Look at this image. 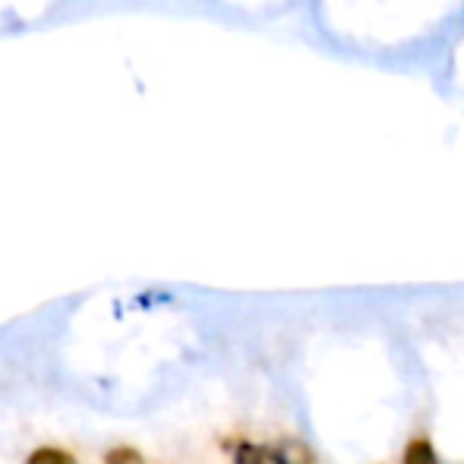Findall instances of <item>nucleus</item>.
<instances>
[{
	"mask_svg": "<svg viewBox=\"0 0 464 464\" xmlns=\"http://www.w3.org/2000/svg\"><path fill=\"white\" fill-rule=\"evenodd\" d=\"M234 464H285V461H281L278 455H272V452H266V449H259V446H240Z\"/></svg>",
	"mask_w": 464,
	"mask_h": 464,
	"instance_id": "1",
	"label": "nucleus"
},
{
	"mask_svg": "<svg viewBox=\"0 0 464 464\" xmlns=\"http://www.w3.org/2000/svg\"><path fill=\"white\" fill-rule=\"evenodd\" d=\"M104 464H142V455L136 452V449H114V452H108V459Z\"/></svg>",
	"mask_w": 464,
	"mask_h": 464,
	"instance_id": "4",
	"label": "nucleus"
},
{
	"mask_svg": "<svg viewBox=\"0 0 464 464\" xmlns=\"http://www.w3.org/2000/svg\"><path fill=\"white\" fill-rule=\"evenodd\" d=\"M404 464H440V459H436L433 446L427 440H414L404 452Z\"/></svg>",
	"mask_w": 464,
	"mask_h": 464,
	"instance_id": "2",
	"label": "nucleus"
},
{
	"mask_svg": "<svg viewBox=\"0 0 464 464\" xmlns=\"http://www.w3.org/2000/svg\"><path fill=\"white\" fill-rule=\"evenodd\" d=\"M25 464H73V459L67 452H61V449H38V452L29 455Z\"/></svg>",
	"mask_w": 464,
	"mask_h": 464,
	"instance_id": "3",
	"label": "nucleus"
}]
</instances>
